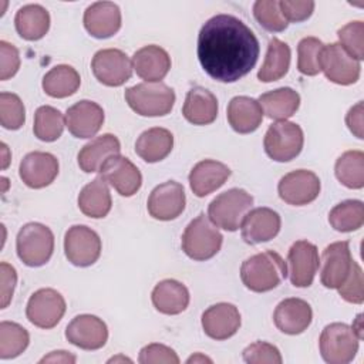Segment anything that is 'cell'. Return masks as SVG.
<instances>
[{
  "mask_svg": "<svg viewBox=\"0 0 364 364\" xmlns=\"http://www.w3.org/2000/svg\"><path fill=\"white\" fill-rule=\"evenodd\" d=\"M259 53L255 33L230 14L210 17L198 36L199 63L209 77L220 82H235L249 74Z\"/></svg>",
  "mask_w": 364,
  "mask_h": 364,
  "instance_id": "6da1fadb",
  "label": "cell"
},
{
  "mask_svg": "<svg viewBox=\"0 0 364 364\" xmlns=\"http://www.w3.org/2000/svg\"><path fill=\"white\" fill-rule=\"evenodd\" d=\"M287 276V264L283 257L266 250L247 257L240 266L243 284L256 293H264L277 287Z\"/></svg>",
  "mask_w": 364,
  "mask_h": 364,
  "instance_id": "7a4b0ae2",
  "label": "cell"
},
{
  "mask_svg": "<svg viewBox=\"0 0 364 364\" xmlns=\"http://www.w3.org/2000/svg\"><path fill=\"white\" fill-rule=\"evenodd\" d=\"M222 242L223 236L218 226L205 213H199L185 228L181 245L188 257L203 262L220 250Z\"/></svg>",
  "mask_w": 364,
  "mask_h": 364,
  "instance_id": "3957f363",
  "label": "cell"
},
{
  "mask_svg": "<svg viewBox=\"0 0 364 364\" xmlns=\"http://www.w3.org/2000/svg\"><path fill=\"white\" fill-rule=\"evenodd\" d=\"M129 108L142 117H164L175 104V92L164 82H141L125 90Z\"/></svg>",
  "mask_w": 364,
  "mask_h": 364,
  "instance_id": "277c9868",
  "label": "cell"
},
{
  "mask_svg": "<svg viewBox=\"0 0 364 364\" xmlns=\"http://www.w3.org/2000/svg\"><path fill=\"white\" fill-rule=\"evenodd\" d=\"M17 256L30 267L46 264L54 250V235L50 228L38 222L26 223L17 233Z\"/></svg>",
  "mask_w": 364,
  "mask_h": 364,
  "instance_id": "5b68a950",
  "label": "cell"
},
{
  "mask_svg": "<svg viewBox=\"0 0 364 364\" xmlns=\"http://www.w3.org/2000/svg\"><path fill=\"white\" fill-rule=\"evenodd\" d=\"M253 198L245 189L232 188L218 195L208 208V218L228 232H235L240 228L245 215L250 210Z\"/></svg>",
  "mask_w": 364,
  "mask_h": 364,
  "instance_id": "8992f818",
  "label": "cell"
},
{
  "mask_svg": "<svg viewBox=\"0 0 364 364\" xmlns=\"http://www.w3.org/2000/svg\"><path fill=\"white\" fill-rule=\"evenodd\" d=\"M358 341L360 337L353 327L344 323H331L320 334V354L328 364H347L355 357Z\"/></svg>",
  "mask_w": 364,
  "mask_h": 364,
  "instance_id": "52a82bcc",
  "label": "cell"
},
{
  "mask_svg": "<svg viewBox=\"0 0 364 364\" xmlns=\"http://www.w3.org/2000/svg\"><path fill=\"white\" fill-rule=\"evenodd\" d=\"M304 135L300 125L290 121H277L272 124L263 139L267 156L276 162H289L303 149Z\"/></svg>",
  "mask_w": 364,
  "mask_h": 364,
  "instance_id": "ba28073f",
  "label": "cell"
},
{
  "mask_svg": "<svg viewBox=\"0 0 364 364\" xmlns=\"http://www.w3.org/2000/svg\"><path fill=\"white\" fill-rule=\"evenodd\" d=\"M64 253L68 262L78 267L94 264L101 255V239L85 225L71 226L64 236Z\"/></svg>",
  "mask_w": 364,
  "mask_h": 364,
  "instance_id": "9c48e42d",
  "label": "cell"
},
{
  "mask_svg": "<svg viewBox=\"0 0 364 364\" xmlns=\"http://www.w3.org/2000/svg\"><path fill=\"white\" fill-rule=\"evenodd\" d=\"M320 70L326 78L338 85H350L360 78V61L353 58L338 43L324 44L320 55Z\"/></svg>",
  "mask_w": 364,
  "mask_h": 364,
  "instance_id": "30bf717a",
  "label": "cell"
},
{
  "mask_svg": "<svg viewBox=\"0 0 364 364\" xmlns=\"http://www.w3.org/2000/svg\"><path fill=\"white\" fill-rule=\"evenodd\" d=\"M65 313V300L54 289H40L34 291L26 307V316L31 324L40 328L55 327Z\"/></svg>",
  "mask_w": 364,
  "mask_h": 364,
  "instance_id": "8fae6325",
  "label": "cell"
},
{
  "mask_svg": "<svg viewBox=\"0 0 364 364\" xmlns=\"http://www.w3.org/2000/svg\"><path fill=\"white\" fill-rule=\"evenodd\" d=\"M94 77L107 87H119L132 75V61L118 48H104L94 54L91 61Z\"/></svg>",
  "mask_w": 364,
  "mask_h": 364,
  "instance_id": "7c38bea8",
  "label": "cell"
},
{
  "mask_svg": "<svg viewBox=\"0 0 364 364\" xmlns=\"http://www.w3.org/2000/svg\"><path fill=\"white\" fill-rule=\"evenodd\" d=\"M353 257L347 240L328 245L320 259V282L327 289H338L348 277L353 267Z\"/></svg>",
  "mask_w": 364,
  "mask_h": 364,
  "instance_id": "4fadbf2b",
  "label": "cell"
},
{
  "mask_svg": "<svg viewBox=\"0 0 364 364\" xmlns=\"http://www.w3.org/2000/svg\"><path fill=\"white\" fill-rule=\"evenodd\" d=\"M318 176L307 169H296L286 173L277 185L282 200L289 205L303 206L317 199L320 193Z\"/></svg>",
  "mask_w": 364,
  "mask_h": 364,
  "instance_id": "5bb4252c",
  "label": "cell"
},
{
  "mask_svg": "<svg viewBox=\"0 0 364 364\" xmlns=\"http://www.w3.org/2000/svg\"><path fill=\"white\" fill-rule=\"evenodd\" d=\"M287 273L294 287L311 286L317 273L320 259L316 245L309 240H297L287 253Z\"/></svg>",
  "mask_w": 364,
  "mask_h": 364,
  "instance_id": "9a60e30c",
  "label": "cell"
},
{
  "mask_svg": "<svg viewBox=\"0 0 364 364\" xmlns=\"http://www.w3.org/2000/svg\"><path fill=\"white\" fill-rule=\"evenodd\" d=\"M185 191L179 182L166 181L155 186L148 198V212L158 220H173L185 209Z\"/></svg>",
  "mask_w": 364,
  "mask_h": 364,
  "instance_id": "2e32d148",
  "label": "cell"
},
{
  "mask_svg": "<svg viewBox=\"0 0 364 364\" xmlns=\"http://www.w3.org/2000/svg\"><path fill=\"white\" fill-rule=\"evenodd\" d=\"M65 338L82 350H98L108 340L107 324L97 316L80 314L74 317L67 328Z\"/></svg>",
  "mask_w": 364,
  "mask_h": 364,
  "instance_id": "e0dca14e",
  "label": "cell"
},
{
  "mask_svg": "<svg viewBox=\"0 0 364 364\" xmlns=\"http://www.w3.org/2000/svg\"><path fill=\"white\" fill-rule=\"evenodd\" d=\"M280 226L282 219L276 210L266 206L255 208L245 215L240 223L242 239L247 245L269 242L279 233Z\"/></svg>",
  "mask_w": 364,
  "mask_h": 364,
  "instance_id": "ac0fdd59",
  "label": "cell"
},
{
  "mask_svg": "<svg viewBox=\"0 0 364 364\" xmlns=\"http://www.w3.org/2000/svg\"><path fill=\"white\" fill-rule=\"evenodd\" d=\"M100 175L111 185L121 196L135 195L142 185L139 169L125 156L114 155L101 168Z\"/></svg>",
  "mask_w": 364,
  "mask_h": 364,
  "instance_id": "d6986e66",
  "label": "cell"
},
{
  "mask_svg": "<svg viewBox=\"0 0 364 364\" xmlns=\"http://www.w3.org/2000/svg\"><path fill=\"white\" fill-rule=\"evenodd\" d=\"M18 175L28 188H46L58 175V161L50 152H30L21 159Z\"/></svg>",
  "mask_w": 364,
  "mask_h": 364,
  "instance_id": "ffe728a7",
  "label": "cell"
},
{
  "mask_svg": "<svg viewBox=\"0 0 364 364\" xmlns=\"http://www.w3.org/2000/svg\"><path fill=\"white\" fill-rule=\"evenodd\" d=\"M104 124V109L94 101L81 100L65 112V127L75 138L94 136Z\"/></svg>",
  "mask_w": 364,
  "mask_h": 364,
  "instance_id": "44dd1931",
  "label": "cell"
},
{
  "mask_svg": "<svg viewBox=\"0 0 364 364\" xmlns=\"http://www.w3.org/2000/svg\"><path fill=\"white\" fill-rule=\"evenodd\" d=\"M202 328L213 340H226L235 336L240 327V313L235 304L216 303L202 314Z\"/></svg>",
  "mask_w": 364,
  "mask_h": 364,
  "instance_id": "7402d4cb",
  "label": "cell"
},
{
  "mask_svg": "<svg viewBox=\"0 0 364 364\" xmlns=\"http://www.w3.org/2000/svg\"><path fill=\"white\" fill-rule=\"evenodd\" d=\"M313 318L310 304L297 297H289L282 300L273 313V321L276 327L289 336H296L307 330Z\"/></svg>",
  "mask_w": 364,
  "mask_h": 364,
  "instance_id": "603a6c76",
  "label": "cell"
},
{
  "mask_svg": "<svg viewBox=\"0 0 364 364\" xmlns=\"http://www.w3.org/2000/svg\"><path fill=\"white\" fill-rule=\"evenodd\" d=\"M84 27L95 38H108L121 28V10L112 1H97L84 11Z\"/></svg>",
  "mask_w": 364,
  "mask_h": 364,
  "instance_id": "cb8c5ba5",
  "label": "cell"
},
{
  "mask_svg": "<svg viewBox=\"0 0 364 364\" xmlns=\"http://www.w3.org/2000/svg\"><path fill=\"white\" fill-rule=\"evenodd\" d=\"M132 68L145 82H161L171 70V57L162 47L149 44L134 53Z\"/></svg>",
  "mask_w": 364,
  "mask_h": 364,
  "instance_id": "d4e9b609",
  "label": "cell"
},
{
  "mask_svg": "<svg viewBox=\"0 0 364 364\" xmlns=\"http://www.w3.org/2000/svg\"><path fill=\"white\" fill-rule=\"evenodd\" d=\"M230 173L228 165L213 159H203L192 168L189 173V185L196 196L203 198L219 189L228 181Z\"/></svg>",
  "mask_w": 364,
  "mask_h": 364,
  "instance_id": "484cf974",
  "label": "cell"
},
{
  "mask_svg": "<svg viewBox=\"0 0 364 364\" xmlns=\"http://www.w3.org/2000/svg\"><path fill=\"white\" fill-rule=\"evenodd\" d=\"M121 144L112 134H104L88 144H85L78 152L77 161L81 171L87 173L100 172L102 165L114 155H119Z\"/></svg>",
  "mask_w": 364,
  "mask_h": 364,
  "instance_id": "4316f807",
  "label": "cell"
},
{
  "mask_svg": "<svg viewBox=\"0 0 364 364\" xmlns=\"http://www.w3.org/2000/svg\"><path fill=\"white\" fill-rule=\"evenodd\" d=\"M182 114L193 125L212 124L218 117V100L205 87H193L186 94Z\"/></svg>",
  "mask_w": 364,
  "mask_h": 364,
  "instance_id": "83f0119b",
  "label": "cell"
},
{
  "mask_svg": "<svg viewBox=\"0 0 364 364\" xmlns=\"http://www.w3.org/2000/svg\"><path fill=\"white\" fill-rule=\"evenodd\" d=\"M228 121L237 134H250L262 124L263 109L255 98L233 97L228 105Z\"/></svg>",
  "mask_w": 364,
  "mask_h": 364,
  "instance_id": "f1b7e54d",
  "label": "cell"
},
{
  "mask_svg": "<svg viewBox=\"0 0 364 364\" xmlns=\"http://www.w3.org/2000/svg\"><path fill=\"white\" fill-rule=\"evenodd\" d=\"M151 299L159 313L175 316L186 310L191 297L185 284L173 279H165L154 287Z\"/></svg>",
  "mask_w": 364,
  "mask_h": 364,
  "instance_id": "f546056e",
  "label": "cell"
},
{
  "mask_svg": "<svg viewBox=\"0 0 364 364\" xmlns=\"http://www.w3.org/2000/svg\"><path fill=\"white\" fill-rule=\"evenodd\" d=\"M111 206L112 199L108 183L101 175L87 183L78 195V208L88 218H105L109 213Z\"/></svg>",
  "mask_w": 364,
  "mask_h": 364,
  "instance_id": "4dcf8cb0",
  "label": "cell"
},
{
  "mask_svg": "<svg viewBox=\"0 0 364 364\" xmlns=\"http://www.w3.org/2000/svg\"><path fill=\"white\" fill-rule=\"evenodd\" d=\"M173 148V135L171 131L155 127L144 131L136 142H135V152L136 155L148 164L159 162L165 159Z\"/></svg>",
  "mask_w": 364,
  "mask_h": 364,
  "instance_id": "1f68e13d",
  "label": "cell"
},
{
  "mask_svg": "<svg viewBox=\"0 0 364 364\" xmlns=\"http://www.w3.org/2000/svg\"><path fill=\"white\" fill-rule=\"evenodd\" d=\"M14 26L21 38L36 41L47 34L50 28V14L40 4H27L16 13Z\"/></svg>",
  "mask_w": 364,
  "mask_h": 364,
  "instance_id": "d6a6232c",
  "label": "cell"
},
{
  "mask_svg": "<svg viewBox=\"0 0 364 364\" xmlns=\"http://www.w3.org/2000/svg\"><path fill=\"white\" fill-rule=\"evenodd\" d=\"M259 104L270 119L286 121L296 114L300 105V95L290 87H282L259 97Z\"/></svg>",
  "mask_w": 364,
  "mask_h": 364,
  "instance_id": "836d02e7",
  "label": "cell"
},
{
  "mask_svg": "<svg viewBox=\"0 0 364 364\" xmlns=\"http://www.w3.org/2000/svg\"><path fill=\"white\" fill-rule=\"evenodd\" d=\"M290 57V47L284 41L276 37L270 38L264 61L257 73V78L262 82H272L280 80L289 71Z\"/></svg>",
  "mask_w": 364,
  "mask_h": 364,
  "instance_id": "e575fe53",
  "label": "cell"
},
{
  "mask_svg": "<svg viewBox=\"0 0 364 364\" xmlns=\"http://www.w3.org/2000/svg\"><path fill=\"white\" fill-rule=\"evenodd\" d=\"M81 84L77 70L67 64H58L53 67L43 77V90L53 98H65L73 95Z\"/></svg>",
  "mask_w": 364,
  "mask_h": 364,
  "instance_id": "d590c367",
  "label": "cell"
},
{
  "mask_svg": "<svg viewBox=\"0 0 364 364\" xmlns=\"http://www.w3.org/2000/svg\"><path fill=\"white\" fill-rule=\"evenodd\" d=\"M334 173L346 188L361 189L364 186V154L361 151H346L336 161Z\"/></svg>",
  "mask_w": 364,
  "mask_h": 364,
  "instance_id": "8d00e7d4",
  "label": "cell"
},
{
  "mask_svg": "<svg viewBox=\"0 0 364 364\" xmlns=\"http://www.w3.org/2000/svg\"><path fill=\"white\" fill-rule=\"evenodd\" d=\"M328 222L337 232H354L364 223V205L361 200L348 199L337 203L328 213Z\"/></svg>",
  "mask_w": 364,
  "mask_h": 364,
  "instance_id": "74e56055",
  "label": "cell"
},
{
  "mask_svg": "<svg viewBox=\"0 0 364 364\" xmlns=\"http://www.w3.org/2000/svg\"><path fill=\"white\" fill-rule=\"evenodd\" d=\"M65 125V117L50 105L38 107L34 114V135L44 142H53L63 134Z\"/></svg>",
  "mask_w": 364,
  "mask_h": 364,
  "instance_id": "f35d334b",
  "label": "cell"
},
{
  "mask_svg": "<svg viewBox=\"0 0 364 364\" xmlns=\"http://www.w3.org/2000/svg\"><path fill=\"white\" fill-rule=\"evenodd\" d=\"M28 331L13 321L0 323V358L9 360L20 355L28 346Z\"/></svg>",
  "mask_w": 364,
  "mask_h": 364,
  "instance_id": "ab89813d",
  "label": "cell"
},
{
  "mask_svg": "<svg viewBox=\"0 0 364 364\" xmlns=\"http://www.w3.org/2000/svg\"><path fill=\"white\" fill-rule=\"evenodd\" d=\"M324 44L317 37H304L297 44V70L304 75H317Z\"/></svg>",
  "mask_w": 364,
  "mask_h": 364,
  "instance_id": "60d3db41",
  "label": "cell"
},
{
  "mask_svg": "<svg viewBox=\"0 0 364 364\" xmlns=\"http://www.w3.org/2000/svg\"><path fill=\"white\" fill-rule=\"evenodd\" d=\"M253 16L264 30L272 33H280L289 26L277 0H257L253 4Z\"/></svg>",
  "mask_w": 364,
  "mask_h": 364,
  "instance_id": "b9f144b4",
  "label": "cell"
},
{
  "mask_svg": "<svg viewBox=\"0 0 364 364\" xmlns=\"http://www.w3.org/2000/svg\"><path fill=\"white\" fill-rule=\"evenodd\" d=\"M26 121V109L18 95L13 92L0 94V124L6 129H18Z\"/></svg>",
  "mask_w": 364,
  "mask_h": 364,
  "instance_id": "7bdbcfd3",
  "label": "cell"
},
{
  "mask_svg": "<svg viewBox=\"0 0 364 364\" xmlns=\"http://www.w3.org/2000/svg\"><path fill=\"white\" fill-rule=\"evenodd\" d=\"M340 46L357 61L364 58V23L350 21L337 31Z\"/></svg>",
  "mask_w": 364,
  "mask_h": 364,
  "instance_id": "ee69618b",
  "label": "cell"
},
{
  "mask_svg": "<svg viewBox=\"0 0 364 364\" xmlns=\"http://www.w3.org/2000/svg\"><path fill=\"white\" fill-rule=\"evenodd\" d=\"M243 361L247 364H280L283 361L279 348L267 341H255L243 350Z\"/></svg>",
  "mask_w": 364,
  "mask_h": 364,
  "instance_id": "f6af8a7d",
  "label": "cell"
},
{
  "mask_svg": "<svg viewBox=\"0 0 364 364\" xmlns=\"http://www.w3.org/2000/svg\"><path fill=\"white\" fill-rule=\"evenodd\" d=\"M341 299L353 304H361L364 301V280L363 270L357 262L353 263L351 272L346 282L337 289Z\"/></svg>",
  "mask_w": 364,
  "mask_h": 364,
  "instance_id": "bcb514c9",
  "label": "cell"
},
{
  "mask_svg": "<svg viewBox=\"0 0 364 364\" xmlns=\"http://www.w3.org/2000/svg\"><path fill=\"white\" fill-rule=\"evenodd\" d=\"M138 361L141 364H178L179 357L178 354L168 346L159 344V343H152L145 346L139 351Z\"/></svg>",
  "mask_w": 364,
  "mask_h": 364,
  "instance_id": "7dc6e473",
  "label": "cell"
},
{
  "mask_svg": "<svg viewBox=\"0 0 364 364\" xmlns=\"http://www.w3.org/2000/svg\"><path fill=\"white\" fill-rule=\"evenodd\" d=\"M279 4L287 23H300L307 20L313 14L316 6L311 0H280Z\"/></svg>",
  "mask_w": 364,
  "mask_h": 364,
  "instance_id": "c3c4849f",
  "label": "cell"
},
{
  "mask_svg": "<svg viewBox=\"0 0 364 364\" xmlns=\"http://www.w3.org/2000/svg\"><path fill=\"white\" fill-rule=\"evenodd\" d=\"M20 68V54L16 46L1 40L0 41V80L11 78Z\"/></svg>",
  "mask_w": 364,
  "mask_h": 364,
  "instance_id": "681fc988",
  "label": "cell"
},
{
  "mask_svg": "<svg viewBox=\"0 0 364 364\" xmlns=\"http://www.w3.org/2000/svg\"><path fill=\"white\" fill-rule=\"evenodd\" d=\"M0 299H1V309H6L9 306V303L13 299V293H14V287L17 283V273L16 269L6 263L1 262L0 263Z\"/></svg>",
  "mask_w": 364,
  "mask_h": 364,
  "instance_id": "f907efd6",
  "label": "cell"
},
{
  "mask_svg": "<svg viewBox=\"0 0 364 364\" xmlns=\"http://www.w3.org/2000/svg\"><path fill=\"white\" fill-rule=\"evenodd\" d=\"M363 115H364V104L363 101H358L355 105H353L347 115H346V124L348 127V129L358 138V139H363L364 136V132H363V124H364V119H363Z\"/></svg>",
  "mask_w": 364,
  "mask_h": 364,
  "instance_id": "816d5d0a",
  "label": "cell"
},
{
  "mask_svg": "<svg viewBox=\"0 0 364 364\" xmlns=\"http://www.w3.org/2000/svg\"><path fill=\"white\" fill-rule=\"evenodd\" d=\"M77 361V357L68 351L58 350V351H51L50 354L44 355L40 363H64V364H74Z\"/></svg>",
  "mask_w": 364,
  "mask_h": 364,
  "instance_id": "f5cc1de1",
  "label": "cell"
},
{
  "mask_svg": "<svg viewBox=\"0 0 364 364\" xmlns=\"http://www.w3.org/2000/svg\"><path fill=\"white\" fill-rule=\"evenodd\" d=\"M212 363V360L210 358H208V357H205V355H202V354H195V355H192V357H189L188 360H186V363Z\"/></svg>",
  "mask_w": 364,
  "mask_h": 364,
  "instance_id": "db71d44e",
  "label": "cell"
},
{
  "mask_svg": "<svg viewBox=\"0 0 364 364\" xmlns=\"http://www.w3.org/2000/svg\"><path fill=\"white\" fill-rule=\"evenodd\" d=\"M1 151H3V169H6L7 168V165H9V156H7V152H9V149H7V145L6 144H1Z\"/></svg>",
  "mask_w": 364,
  "mask_h": 364,
  "instance_id": "11a10c76",
  "label": "cell"
},
{
  "mask_svg": "<svg viewBox=\"0 0 364 364\" xmlns=\"http://www.w3.org/2000/svg\"><path fill=\"white\" fill-rule=\"evenodd\" d=\"M117 361H128V363H131V360H129V358H127V357H122V355H118V357H112V358H109V360H108V363H117Z\"/></svg>",
  "mask_w": 364,
  "mask_h": 364,
  "instance_id": "9f6ffc18",
  "label": "cell"
}]
</instances>
